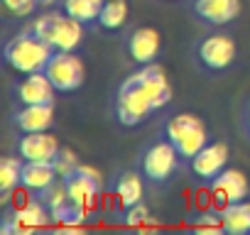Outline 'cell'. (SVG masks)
<instances>
[{
	"label": "cell",
	"mask_w": 250,
	"mask_h": 235,
	"mask_svg": "<svg viewBox=\"0 0 250 235\" xmlns=\"http://www.w3.org/2000/svg\"><path fill=\"white\" fill-rule=\"evenodd\" d=\"M54 52H57L54 47H49L32 27H27L5 44L3 57H5V64L15 69L18 74H37L47 69Z\"/></svg>",
	"instance_id": "2"
},
{
	"label": "cell",
	"mask_w": 250,
	"mask_h": 235,
	"mask_svg": "<svg viewBox=\"0 0 250 235\" xmlns=\"http://www.w3.org/2000/svg\"><path fill=\"white\" fill-rule=\"evenodd\" d=\"M162 137H167L174 145V150L182 157V164H189L199 155V150H204L211 142L204 120L194 113L169 115L165 120V125H162Z\"/></svg>",
	"instance_id": "3"
},
{
	"label": "cell",
	"mask_w": 250,
	"mask_h": 235,
	"mask_svg": "<svg viewBox=\"0 0 250 235\" xmlns=\"http://www.w3.org/2000/svg\"><path fill=\"white\" fill-rule=\"evenodd\" d=\"M189 10L204 25L223 27L240 15V0H191Z\"/></svg>",
	"instance_id": "13"
},
{
	"label": "cell",
	"mask_w": 250,
	"mask_h": 235,
	"mask_svg": "<svg viewBox=\"0 0 250 235\" xmlns=\"http://www.w3.org/2000/svg\"><path fill=\"white\" fill-rule=\"evenodd\" d=\"M103 3L105 0H62V10L71 15L74 20H79L83 27H93L98 25Z\"/></svg>",
	"instance_id": "20"
},
{
	"label": "cell",
	"mask_w": 250,
	"mask_h": 235,
	"mask_svg": "<svg viewBox=\"0 0 250 235\" xmlns=\"http://www.w3.org/2000/svg\"><path fill=\"white\" fill-rule=\"evenodd\" d=\"M211 194H213V201L223 208V206H230V203H238V201H245L248 191H250V184H248V176L240 172V169H223L211 184Z\"/></svg>",
	"instance_id": "12"
},
{
	"label": "cell",
	"mask_w": 250,
	"mask_h": 235,
	"mask_svg": "<svg viewBox=\"0 0 250 235\" xmlns=\"http://www.w3.org/2000/svg\"><path fill=\"white\" fill-rule=\"evenodd\" d=\"M13 91H15V100H18L20 105H32V103H54V96L59 93L44 71L25 74V78H20V81L15 83V88H13Z\"/></svg>",
	"instance_id": "15"
},
{
	"label": "cell",
	"mask_w": 250,
	"mask_h": 235,
	"mask_svg": "<svg viewBox=\"0 0 250 235\" xmlns=\"http://www.w3.org/2000/svg\"><path fill=\"white\" fill-rule=\"evenodd\" d=\"M179 164H182V157L167 137L147 145L140 152V174L152 186H165L177 174Z\"/></svg>",
	"instance_id": "5"
},
{
	"label": "cell",
	"mask_w": 250,
	"mask_h": 235,
	"mask_svg": "<svg viewBox=\"0 0 250 235\" xmlns=\"http://www.w3.org/2000/svg\"><path fill=\"white\" fill-rule=\"evenodd\" d=\"M57 181H59V174H57L54 164H47V162H25L22 164V186L32 196H42Z\"/></svg>",
	"instance_id": "17"
},
{
	"label": "cell",
	"mask_w": 250,
	"mask_h": 235,
	"mask_svg": "<svg viewBox=\"0 0 250 235\" xmlns=\"http://www.w3.org/2000/svg\"><path fill=\"white\" fill-rule=\"evenodd\" d=\"M79 164H81V162H79L76 152H74V150H69V147H62V150H59V155H57V159H54V169H57L59 179L69 176Z\"/></svg>",
	"instance_id": "24"
},
{
	"label": "cell",
	"mask_w": 250,
	"mask_h": 235,
	"mask_svg": "<svg viewBox=\"0 0 250 235\" xmlns=\"http://www.w3.org/2000/svg\"><path fill=\"white\" fill-rule=\"evenodd\" d=\"M187 167L196 181L211 184L228 167V145L226 142H208L204 150H199V155Z\"/></svg>",
	"instance_id": "11"
},
{
	"label": "cell",
	"mask_w": 250,
	"mask_h": 235,
	"mask_svg": "<svg viewBox=\"0 0 250 235\" xmlns=\"http://www.w3.org/2000/svg\"><path fill=\"white\" fill-rule=\"evenodd\" d=\"M194 230H196V233H206V235L223 233V220H221V213H201V215L194 220Z\"/></svg>",
	"instance_id": "25"
},
{
	"label": "cell",
	"mask_w": 250,
	"mask_h": 235,
	"mask_svg": "<svg viewBox=\"0 0 250 235\" xmlns=\"http://www.w3.org/2000/svg\"><path fill=\"white\" fill-rule=\"evenodd\" d=\"M125 20H128V3L125 0H105L98 15V27L105 32H113V30H120Z\"/></svg>",
	"instance_id": "22"
},
{
	"label": "cell",
	"mask_w": 250,
	"mask_h": 235,
	"mask_svg": "<svg viewBox=\"0 0 250 235\" xmlns=\"http://www.w3.org/2000/svg\"><path fill=\"white\" fill-rule=\"evenodd\" d=\"M3 5H5V10H8L10 15H15V18H27V15H32V13L37 10L40 0H3Z\"/></svg>",
	"instance_id": "26"
},
{
	"label": "cell",
	"mask_w": 250,
	"mask_h": 235,
	"mask_svg": "<svg viewBox=\"0 0 250 235\" xmlns=\"http://www.w3.org/2000/svg\"><path fill=\"white\" fill-rule=\"evenodd\" d=\"M150 218H152V215H150V208L145 206V201H140V203H135V206H130V208H125V211H123L120 223H123V225H128V228H138V230H140Z\"/></svg>",
	"instance_id": "23"
},
{
	"label": "cell",
	"mask_w": 250,
	"mask_h": 235,
	"mask_svg": "<svg viewBox=\"0 0 250 235\" xmlns=\"http://www.w3.org/2000/svg\"><path fill=\"white\" fill-rule=\"evenodd\" d=\"M22 164L25 159L20 155L0 159V194H3V198H10V194L22 184Z\"/></svg>",
	"instance_id": "21"
},
{
	"label": "cell",
	"mask_w": 250,
	"mask_h": 235,
	"mask_svg": "<svg viewBox=\"0 0 250 235\" xmlns=\"http://www.w3.org/2000/svg\"><path fill=\"white\" fill-rule=\"evenodd\" d=\"M235 57H238V47H235L233 37L221 35V32L206 35L194 44V61L206 74L226 71L235 61Z\"/></svg>",
	"instance_id": "6"
},
{
	"label": "cell",
	"mask_w": 250,
	"mask_h": 235,
	"mask_svg": "<svg viewBox=\"0 0 250 235\" xmlns=\"http://www.w3.org/2000/svg\"><path fill=\"white\" fill-rule=\"evenodd\" d=\"M49 223H52V213H49L47 203L40 196H30L22 206L5 213L3 223H0V233L3 235H27V233L47 228Z\"/></svg>",
	"instance_id": "7"
},
{
	"label": "cell",
	"mask_w": 250,
	"mask_h": 235,
	"mask_svg": "<svg viewBox=\"0 0 250 235\" xmlns=\"http://www.w3.org/2000/svg\"><path fill=\"white\" fill-rule=\"evenodd\" d=\"M143 194H145V176L140 172H123L115 179V196L123 211L140 203Z\"/></svg>",
	"instance_id": "18"
},
{
	"label": "cell",
	"mask_w": 250,
	"mask_h": 235,
	"mask_svg": "<svg viewBox=\"0 0 250 235\" xmlns=\"http://www.w3.org/2000/svg\"><path fill=\"white\" fill-rule=\"evenodd\" d=\"M54 3H57V0H40L42 8H49V5H54Z\"/></svg>",
	"instance_id": "28"
},
{
	"label": "cell",
	"mask_w": 250,
	"mask_h": 235,
	"mask_svg": "<svg viewBox=\"0 0 250 235\" xmlns=\"http://www.w3.org/2000/svg\"><path fill=\"white\" fill-rule=\"evenodd\" d=\"M240 133L250 142V100H245L240 108Z\"/></svg>",
	"instance_id": "27"
},
{
	"label": "cell",
	"mask_w": 250,
	"mask_h": 235,
	"mask_svg": "<svg viewBox=\"0 0 250 235\" xmlns=\"http://www.w3.org/2000/svg\"><path fill=\"white\" fill-rule=\"evenodd\" d=\"M155 110H162V108L140 71L130 74L118 86L113 96V118L123 128H135L145 123Z\"/></svg>",
	"instance_id": "1"
},
{
	"label": "cell",
	"mask_w": 250,
	"mask_h": 235,
	"mask_svg": "<svg viewBox=\"0 0 250 235\" xmlns=\"http://www.w3.org/2000/svg\"><path fill=\"white\" fill-rule=\"evenodd\" d=\"M66 186V194L74 203H79L81 208H86L91 213V208L96 206L98 196H101V174L88 167V164H79L69 176L62 179Z\"/></svg>",
	"instance_id": "9"
},
{
	"label": "cell",
	"mask_w": 250,
	"mask_h": 235,
	"mask_svg": "<svg viewBox=\"0 0 250 235\" xmlns=\"http://www.w3.org/2000/svg\"><path fill=\"white\" fill-rule=\"evenodd\" d=\"M13 125L20 133H47L54 125V103L20 105L13 113Z\"/></svg>",
	"instance_id": "16"
},
{
	"label": "cell",
	"mask_w": 250,
	"mask_h": 235,
	"mask_svg": "<svg viewBox=\"0 0 250 235\" xmlns=\"http://www.w3.org/2000/svg\"><path fill=\"white\" fill-rule=\"evenodd\" d=\"M44 74L49 76V81L54 83V88L59 93H71V91L81 88L83 78H86L83 61L74 52H54Z\"/></svg>",
	"instance_id": "8"
},
{
	"label": "cell",
	"mask_w": 250,
	"mask_h": 235,
	"mask_svg": "<svg viewBox=\"0 0 250 235\" xmlns=\"http://www.w3.org/2000/svg\"><path fill=\"white\" fill-rule=\"evenodd\" d=\"M59 150H62L59 140L54 135H49V133H22V137L18 140V155L25 162L54 164Z\"/></svg>",
	"instance_id": "14"
},
{
	"label": "cell",
	"mask_w": 250,
	"mask_h": 235,
	"mask_svg": "<svg viewBox=\"0 0 250 235\" xmlns=\"http://www.w3.org/2000/svg\"><path fill=\"white\" fill-rule=\"evenodd\" d=\"M223 233L228 235H248L250 233V201H238L230 206H223L221 211Z\"/></svg>",
	"instance_id": "19"
},
{
	"label": "cell",
	"mask_w": 250,
	"mask_h": 235,
	"mask_svg": "<svg viewBox=\"0 0 250 235\" xmlns=\"http://www.w3.org/2000/svg\"><path fill=\"white\" fill-rule=\"evenodd\" d=\"M123 47L130 61H135L138 66H145V64L157 61L162 52V37L155 27H135L128 32Z\"/></svg>",
	"instance_id": "10"
},
{
	"label": "cell",
	"mask_w": 250,
	"mask_h": 235,
	"mask_svg": "<svg viewBox=\"0 0 250 235\" xmlns=\"http://www.w3.org/2000/svg\"><path fill=\"white\" fill-rule=\"evenodd\" d=\"M30 27L57 52H76L83 42V25L64 10L40 15Z\"/></svg>",
	"instance_id": "4"
}]
</instances>
